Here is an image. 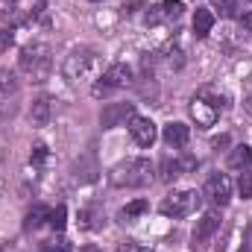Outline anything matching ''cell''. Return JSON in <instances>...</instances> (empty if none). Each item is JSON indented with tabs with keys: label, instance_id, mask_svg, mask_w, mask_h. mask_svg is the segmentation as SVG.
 I'll return each instance as SVG.
<instances>
[{
	"label": "cell",
	"instance_id": "2e32d148",
	"mask_svg": "<svg viewBox=\"0 0 252 252\" xmlns=\"http://www.w3.org/2000/svg\"><path fill=\"white\" fill-rule=\"evenodd\" d=\"M250 164H252V147L238 144L232 150V156H229V167L232 170H250Z\"/></svg>",
	"mask_w": 252,
	"mask_h": 252
},
{
	"label": "cell",
	"instance_id": "44dd1931",
	"mask_svg": "<svg viewBox=\"0 0 252 252\" xmlns=\"http://www.w3.org/2000/svg\"><path fill=\"white\" fill-rule=\"evenodd\" d=\"M64 223H67V211H64V205H56V208H50V217H47V226H53L56 232H62Z\"/></svg>",
	"mask_w": 252,
	"mask_h": 252
},
{
	"label": "cell",
	"instance_id": "d6a6232c",
	"mask_svg": "<svg viewBox=\"0 0 252 252\" xmlns=\"http://www.w3.org/2000/svg\"><path fill=\"white\" fill-rule=\"evenodd\" d=\"M250 3H252V0H250Z\"/></svg>",
	"mask_w": 252,
	"mask_h": 252
},
{
	"label": "cell",
	"instance_id": "83f0119b",
	"mask_svg": "<svg viewBox=\"0 0 252 252\" xmlns=\"http://www.w3.org/2000/svg\"><path fill=\"white\" fill-rule=\"evenodd\" d=\"M138 9H144V0H124V12L126 15H132V12H138Z\"/></svg>",
	"mask_w": 252,
	"mask_h": 252
},
{
	"label": "cell",
	"instance_id": "4dcf8cb0",
	"mask_svg": "<svg viewBox=\"0 0 252 252\" xmlns=\"http://www.w3.org/2000/svg\"><path fill=\"white\" fill-rule=\"evenodd\" d=\"M9 3H15V0H9Z\"/></svg>",
	"mask_w": 252,
	"mask_h": 252
},
{
	"label": "cell",
	"instance_id": "9c48e42d",
	"mask_svg": "<svg viewBox=\"0 0 252 252\" xmlns=\"http://www.w3.org/2000/svg\"><path fill=\"white\" fill-rule=\"evenodd\" d=\"M202 193H205L214 205H226V202L232 199V179H229L226 173H214V176H208Z\"/></svg>",
	"mask_w": 252,
	"mask_h": 252
},
{
	"label": "cell",
	"instance_id": "277c9868",
	"mask_svg": "<svg viewBox=\"0 0 252 252\" xmlns=\"http://www.w3.org/2000/svg\"><path fill=\"white\" fill-rule=\"evenodd\" d=\"M220 112H223V97H217L211 88H202L199 94H193V100H190V118L196 121L199 129H211L220 121Z\"/></svg>",
	"mask_w": 252,
	"mask_h": 252
},
{
	"label": "cell",
	"instance_id": "d6986e66",
	"mask_svg": "<svg viewBox=\"0 0 252 252\" xmlns=\"http://www.w3.org/2000/svg\"><path fill=\"white\" fill-rule=\"evenodd\" d=\"M47 217H50V208L38 202V205H32V208L27 211V223H24V226H27V229H38V226L47 223Z\"/></svg>",
	"mask_w": 252,
	"mask_h": 252
},
{
	"label": "cell",
	"instance_id": "30bf717a",
	"mask_svg": "<svg viewBox=\"0 0 252 252\" xmlns=\"http://www.w3.org/2000/svg\"><path fill=\"white\" fill-rule=\"evenodd\" d=\"M129 135L138 147H153L156 144V124L150 118H141V115H132L129 118Z\"/></svg>",
	"mask_w": 252,
	"mask_h": 252
},
{
	"label": "cell",
	"instance_id": "4fadbf2b",
	"mask_svg": "<svg viewBox=\"0 0 252 252\" xmlns=\"http://www.w3.org/2000/svg\"><path fill=\"white\" fill-rule=\"evenodd\" d=\"M164 141H167V147L182 150V147L190 141V129L185 124H179V121H173V124L164 126Z\"/></svg>",
	"mask_w": 252,
	"mask_h": 252
},
{
	"label": "cell",
	"instance_id": "5bb4252c",
	"mask_svg": "<svg viewBox=\"0 0 252 252\" xmlns=\"http://www.w3.org/2000/svg\"><path fill=\"white\" fill-rule=\"evenodd\" d=\"M106 220H103V208L100 205H85L79 208V229H100Z\"/></svg>",
	"mask_w": 252,
	"mask_h": 252
},
{
	"label": "cell",
	"instance_id": "f1b7e54d",
	"mask_svg": "<svg viewBox=\"0 0 252 252\" xmlns=\"http://www.w3.org/2000/svg\"><path fill=\"white\" fill-rule=\"evenodd\" d=\"M241 24H244V30H250L252 32V12H247V15L241 18Z\"/></svg>",
	"mask_w": 252,
	"mask_h": 252
},
{
	"label": "cell",
	"instance_id": "cb8c5ba5",
	"mask_svg": "<svg viewBox=\"0 0 252 252\" xmlns=\"http://www.w3.org/2000/svg\"><path fill=\"white\" fill-rule=\"evenodd\" d=\"M217 9L226 18H238V0H217Z\"/></svg>",
	"mask_w": 252,
	"mask_h": 252
},
{
	"label": "cell",
	"instance_id": "ba28073f",
	"mask_svg": "<svg viewBox=\"0 0 252 252\" xmlns=\"http://www.w3.org/2000/svg\"><path fill=\"white\" fill-rule=\"evenodd\" d=\"M220 223H223V217H220L217 211H205V214L196 220V229H193V238H190V241H193V250H196V247H205V244L220 232Z\"/></svg>",
	"mask_w": 252,
	"mask_h": 252
},
{
	"label": "cell",
	"instance_id": "7402d4cb",
	"mask_svg": "<svg viewBox=\"0 0 252 252\" xmlns=\"http://www.w3.org/2000/svg\"><path fill=\"white\" fill-rule=\"evenodd\" d=\"M238 193L244 199H252V170H244L241 179H238Z\"/></svg>",
	"mask_w": 252,
	"mask_h": 252
},
{
	"label": "cell",
	"instance_id": "1f68e13d",
	"mask_svg": "<svg viewBox=\"0 0 252 252\" xmlns=\"http://www.w3.org/2000/svg\"><path fill=\"white\" fill-rule=\"evenodd\" d=\"M241 252H247V250H241Z\"/></svg>",
	"mask_w": 252,
	"mask_h": 252
},
{
	"label": "cell",
	"instance_id": "8992f818",
	"mask_svg": "<svg viewBox=\"0 0 252 252\" xmlns=\"http://www.w3.org/2000/svg\"><path fill=\"white\" fill-rule=\"evenodd\" d=\"M196 202H199L196 190H190V188L170 190V193L161 199V214H164V217H173V220H179V217H188L190 211L196 208Z\"/></svg>",
	"mask_w": 252,
	"mask_h": 252
},
{
	"label": "cell",
	"instance_id": "e0dca14e",
	"mask_svg": "<svg viewBox=\"0 0 252 252\" xmlns=\"http://www.w3.org/2000/svg\"><path fill=\"white\" fill-rule=\"evenodd\" d=\"M15 94H18V76H15V70L0 67V103H6Z\"/></svg>",
	"mask_w": 252,
	"mask_h": 252
},
{
	"label": "cell",
	"instance_id": "ffe728a7",
	"mask_svg": "<svg viewBox=\"0 0 252 252\" xmlns=\"http://www.w3.org/2000/svg\"><path fill=\"white\" fill-rule=\"evenodd\" d=\"M147 208H150V202H147V199H135V202H129V205H124V208H121V214H118V217H121L124 223H129V220L141 217Z\"/></svg>",
	"mask_w": 252,
	"mask_h": 252
},
{
	"label": "cell",
	"instance_id": "603a6c76",
	"mask_svg": "<svg viewBox=\"0 0 252 252\" xmlns=\"http://www.w3.org/2000/svg\"><path fill=\"white\" fill-rule=\"evenodd\" d=\"M47 156H50V153H47V147H44V144H35V147H32V153H30V161H32V164H44V161H47Z\"/></svg>",
	"mask_w": 252,
	"mask_h": 252
},
{
	"label": "cell",
	"instance_id": "4316f807",
	"mask_svg": "<svg viewBox=\"0 0 252 252\" xmlns=\"http://www.w3.org/2000/svg\"><path fill=\"white\" fill-rule=\"evenodd\" d=\"M12 47V30H0V53Z\"/></svg>",
	"mask_w": 252,
	"mask_h": 252
},
{
	"label": "cell",
	"instance_id": "f546056e",
	"mask_svg": "<svg viewBox=\"0 0 252 252\" xmlns=\"http://www.w3.org/2000/svg\"><path fill=\"white\" fill-rule=\"evenodd\" d=\"M79 252H103V250H97V247H85V250H79Z\"/></svg>",
	"mask_w": 252,
	"mask_h": 252
},
{
	"label": "cell",
	"instance_id": "7a4b0ae2",
	"mask_svg": "<svg viewBox=\"0 0 252 252\" xmlns=\"http://www.w3.org/2000/svg\"><path fill=\"white\" fill-rule=\"evenodd\" d=\"M153 173H156V167L147 158H126L112 167L109 179L115 188H147L153 182Z\"/></svg>",
	"mask_w": 252,
	"mask_h": 252
},
{
	"label": "cell",
	"instance_id": "9a60e30c",
	"mask_svg": "<svg viewBox=\"0 0 252 252\" xmlns=\"http://www.w3.org/2000/svg\"><path fill=\"white\" fill-rule=\"evenodd\" d=\"M211 27H214V12L211 9H196V15H193V35L205 38L211 32Z\"/></svg>",
	"mask_w": 252,
	"mask_h": 252
},
{
	"label": "cell",
	"instance_id": "484cf974",
	"mask_svg": "<svg viewBox=\"0 0 252 252\" xmlns=\"http://www.w3.org/2000/svg\"><path fill=\"white\" fill-rule=\"evenodd\" d=\"M118 252H150V250L141 247V244H135V241H124V244L118 247Z\"/></svg>",
	"mask_w": 252,
	"mask_h": 252
},
{
	"label": "cell",
	"instance_id": "7c38bea8",
	"mask_svg": "<svg viewBox=\"0 0 252 252\" xmlns=\"http://www.w3.org/2000/svg\"><path fill=\"white\" fill-rule=\"evenodd\" d=\"M50 112H53V106H50V97H35L32 100V106H30V124L35 126V129H41V126H47L50 121Z\"/></svg>",
	"mask_w": 252,
	"mask_h": 252
},
{
	"label": "cell",
	"instance_id": "ac0fdd59",
	"mask_svg": "<svg viewBox=\"0 0 252 252\" xmlns=\"http://www.w3.org/2000/svg\"><path fill=\"white\" fill-rule=\"evenodd\" d=\"M193 164H196L193 158H185V161H176V158L170 161V158H164V161H161V179H164V182H170V179H176L185 167H193Z\"/></svg>",
	"mask_w": 252,
	"mask_h": 252
},
{
	"label": "cell",
	"instance_id": "3957f363",
	"mask_svg": "<svg viewBox=\"0 0 252 252\" xmlns=\"http://www.w3.org/2000/svg\"><path fill=\"white\" fill-rule=\"evenodd\" d=\"M18 67L24 76H30L32 82H44L50 76V67H53V56H50V44L44 41H32L21 50L18 56Z\"/></svg>",
	"mask_w": 252,
	"mask_h": 252
},
{
	"label": "cell",
	"instance_id": "d4e9b609",
	"mask_svg": "<svg viewBox=\"0 0 252 252\" xmlns=\"http://www.w3.org/2000/svg\"><path fill=\"white\" fill-rule=\"evenodd\" d=\"M47 252H70V241L67 238H56L47 244Z\"/></svg>",
	"mask_w": 252,
	"mask_h": 252
},
{
	"label": "cell",
	"instance_id": "8fae6325",
	"mask_svg": "<svg viewBox=\"0 0 252 252\" xmlns=\"http://www.w3.org/2000/svg\"><path fill=\"white\" fill-rule=\"evenodd\" d=\"M135 112H132V106L129 103H109L106 109H103V115H100V124L106 126V129H112V126H118L121 121H129Z\"/></svg>",
	"mask_w": 252,
	"mask_h": 252
},
{
	"label": "cell",
	"instance_id": "6da1fadb",
	"mask_svg": "<svg viewBox=\"0 0 252 252\" xmlns=\"http://www.w3.org/2000/svg\"><path fill=\"white\" fill-rule=\"evenodd\" d=\"M64 79L79 85V82H91L97 73H100V53L94 47H76L67 53V59L62 64Z\"/></svg>",
	"mask_w": 252,
	"mask_h": 252
},
{
	"label": "cell",
	"instance_id": "52a82bcc",
	"mask_svg": "<svg viewBox=\"0 0 252 252\" xmlns=\"http://www.w3.org/2000/svg\"><path fill=\"white\" fill-rule=\"evenodd\" d=\"M182 12H185V6L179 0H161V3H156V6L147 9V18L144 21H147V27H164V24L179 21Z\"/></svg>",
	"mask_w": 252,
	"mask_h": 252
},
{
	"label": "cell",
	"instance_id": "5b68a950",
	"mask_svg": "<svg viewBox=\"0 0 252 252\" xmlns=\"http://www.w3.org/2000/svg\"><path fill=\"white\" fill-rule=\"evenodd\" d=\"M126 85H132V67L126 62H115L109 64L106 70H103V76H100V82L91 88L94 91V97H109V94H115V91H121Z\"/></svg>",
	"mask_w": 252,
	"mask_h": 252
}]
</instances>
